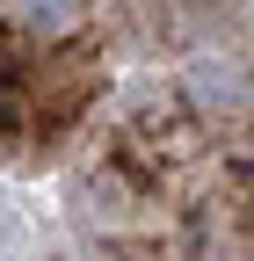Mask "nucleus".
Masks as SVG:
<instances>
[{
    "mask_svg": "<svg viewBox=\"0 0 254 261\" xmlns=\"http://www.w3.org/2000/svg\"><path fill=\"white\" fill-rule=\"evenodd\" d=\"M189 102H196V109L247 102V65L240 58H196V65H189Z\"/></svg>",
    "mask_w": 254,
    "mask_h": 261,
    "instance_id": "obj_1",
    "label": "nucleus"
},
{
    "mask_svg": "<svg viewBox=\"0 0 254 261\" xmlns=\"http://www.w3.org/2000/svg\"><path fill=\"white\" fill-rule=\"evenodd\" d=\"M8 15L22 29H37V37H73L80 15H87V0H8Z\"/></svg>",
    "mask_w": 254,
    "mask_h": 261,
    "instance_id": "obj_2",
    "label": "nucleus"
},
{
    "mask_svg": "<svg viewBox=\"0 0 254 261\" xmlns=\"http://www.w3.org/2000/svg\"><path fill=\"white\" fill-rule=\"evenodd\" d=\"M8 254H22V211L0 196V261H8Z\"/></svg>",
    "mask_w": 254,
    "mask_h": 261,
    "instance_id": "obj_3",
    "label": "nucleus"
}]
</instances>
